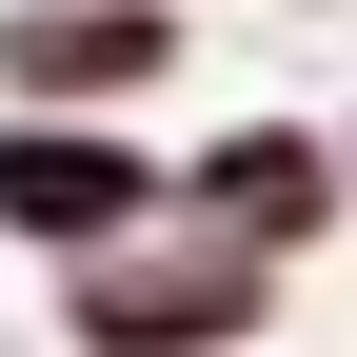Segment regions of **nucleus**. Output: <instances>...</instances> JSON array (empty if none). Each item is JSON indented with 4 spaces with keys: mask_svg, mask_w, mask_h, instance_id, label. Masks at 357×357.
<instances>
[{
    "mask_svg": "<svg viewBox=\"0 0 357 357\" xmlns=\"http://www.w3.org/2000/svg\"><path fill=\"white\" fill-rule=\"evenodd\" d=\"M20 218H119V159H0Z\"/></svg>",
    "mask_w": 357,
    "mask_h": 357,
    "instance_id": "nucleus-1",
    "label": "nucleus"
},
{
    "mask_svg": "<svg viewBox=\"0 0 357 357\" xmlns=\"http://www.w3.org/2000/svg\"><path fill=\"white\" fill-rule=\"evenodd\" d=\"M20 60H40V79H139L159 40H139V20H60V40H20Z\"/></svg>",
    "mask_w": 357,
    "mask_h": 357,
    "instance_id": "nucleus-2",
    "label": "nucleus"
}]
</instances>
